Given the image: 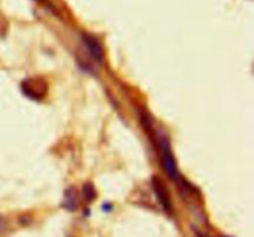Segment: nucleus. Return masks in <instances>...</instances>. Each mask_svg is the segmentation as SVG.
<instances>
[{"label":"nucleus","instance_id":"nucleus-1","mask_svg":"<svg viewBox=\"0 0 254 237\" xmlns=\"http://www.w3.org/2000/svg\"><path fill=\"white\" fill-rule=\"evenodd\" d=\"M158 148H159V156H160L161 166H163L166 175H168L170 179H173L174 181H180L181 176L180 174H179V169H178V165H176L175 157H174L170 143H169L166 137L164 136L159 137Z\"/></svg>","mask_w":254,"mask_h":237},{"label":"nucleus","instance_id":"nucleus-2","mask_svg":"<svg viewBox=\"0 0 254 237\" xmlns=\"http://www.w3.org/2000/svg\"><path fill=\"white\" fill-rule=\"evenodd\" d=\"M151 185H153V190L163 210L168 214L173 213V201H171L170 193H169L168 188L164 185L163 181L158 176H154L153 180H151Z\"/></svg>","mask_w":254,"mask_h":237},{"label":"nucleus","instance_id":"nucleus-3","mask_svg":"<svg viewBox=\"0 0 254 237\" xmlns=\"http://www.w3.org/2000/svg\"><path fill=\"white\" fill-rule=\"evenodd\" d=\"M82 41H83V45L87 49V51H88V54L91 55L97 62L101 64L104 59V51L98 40L94 36H92V35L83 34L82 35Z\"/></svg>","mask_w":254,"mask_h":237},{"label":"nucleus","instance_id":"nucleus-4","mask_svg":"<svg viewBox=\"0 0 254 237\" xmlns=\"http://www.w3.org/2000/svg\"><path fill=\"white\" fill-rule=\"evenodd\" d=\"M22 91L30 98L41 99L46 93V86L39 79H27L22 83Z\"/></svg>","mask_w":254,"mask_h":237},{"label":"nucleus","instance_id":"nucleus-5","mask_svg":"<svg viewBox=\"0 0 254 237\" xmlns=\"http://www.w3.org/2000/svg\"><path fill=\"white\" fill-rule=\"evenodd\" d=\"M62 208L66 209L67 211H74L78 208V195L73 188H68L64 191Z\"/></svg>","mask_w":254,"mask_h":237},{"label":"nucleus","instance_id":"nucleus-6","mask_svg":"<svg viewBox=\"0 0 254 237\" xmlns=\"http://www.w3.org/2000/svg\"><path fill=\"white\" fill-rule=\"evenodd\" d=\"M82 193H83L84 201H87V203H92V201L94 200V198H96V196H97L96 189H94L93 184H91V183L84 184V185H83V190H82Z\"/></svg>","mask_w":254,"mask_h":237},{"label":"nucleus","instance_id":"nucleus-7","mask_svg":"<svg viewBox=\"0 0 254 237\" xmlns=\"http://www.w3.org/2000/svg\"><path fill=\"white\" fill-rule=\"evenodd\" d=\"M221 237H227V236H221Z\"/></svg>","mask_w":254,"mask_h":237}]
</instances>
